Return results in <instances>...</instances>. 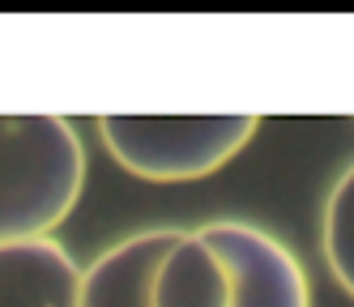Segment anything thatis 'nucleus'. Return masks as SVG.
I'll use <instances>...</instances> for the list:
<instances>
[{
    "mask_svg": "<svg viewBox=\"0 0 354 307\" xmlns=\"http://www.w3.org/2000/svg\"><path fill=\"white\" fill-rule=\"evenodd\" d=\"M86 154L60 115H0V243L47 239L73 214Z\"/></svg>",
    "mask_w": 354,
    "mask_h": 307,
    "instance_id": "1",
    "label": "nucleus"
},
{
    "mask_svg": "<svg viewBox=\"0 0 354 307\" xmlns=\"http://www.w3.org/2000/svg\"><path fill=\"white\" fill-rule=\"evenodd\" d=\"M257 133V115H98L107 154L154 184H188L226 167Z\"/></svg>",
    "mask_w": 354,
    "mask_h": 307,
    "instance_id": "2",
    "label": "nucleus"
},
{
    "mask_svg": "<svg viewBox=\"0 0 354 307\" xmlns=\"http://www.w3.org/2000/svg\"><path fill=\"white\" fill-rule=\"evenodd\" d=\"M205 235L226 252L235 273V307H312V286L299 256L252 222H205Z\"/></svg>",
    "mask_w": 354,
    "mask_h": 307,
    "instance_id": "3",
    "label": "nucleus"
},
{
    "mask_svg": "<svg viewBox=\"0 0 354 307\" xmlns=\"http://www.w3.org/2000/svg\"><path fill=\"white\" fill-rule=\"evenodd\" d=\"M175 239V226H154L111 243L90 269H82L77 307H154V273Z\"/></svg>",
    "mask_w": 354,
    "mask_h": 307,
    "instance_id": "4",
    "label": "nucleus"
},
{
    "mask_svg": "<svg viewBox=\"0 0 354 307\" xmlns=\"http://www.w3.org/2000/svg\"><path fill=\"white\" fill-rule=\"evenodd\" d=\"M154 307H235V273L205 226L180 230L154 273Z\"/></svg>",
    "mask_w": 354,
    "mask_h": 307,
    "instance_id": "5",
    "label": "nucleus"
},
{
    "mask_svg": "<svg viewBox=\"0 0 354 307\" xmlns=\"http://www.w3.org/2000/svg\"><path fill=\"white\" fill-rule=\"evenodd\" d=\"M82 269L56 239L0 243V307H77Z\"/></svg>",
    "mask_w": 354,
    "mask_h": 307,
    "instance_id": "6",
    "label": "nucleus"
},
{
    "mask_svg": "<svg viewBox=\"0 0 354 307\" xmlns=\"http://www.w3.org/2000/svg\"><path fill=\"white\" fill-rule=\"evenodd\" d=\"M320 243L328 273L342 281V290L354 299V162L333 179L324 196V218H320Z\"/></svg>",
    "mask_w": 354,
    "mask_h": 307,
    "instance_id": "7",
    "label": "nucleus"
}]
</instances>
